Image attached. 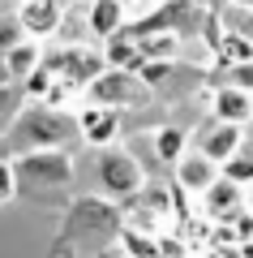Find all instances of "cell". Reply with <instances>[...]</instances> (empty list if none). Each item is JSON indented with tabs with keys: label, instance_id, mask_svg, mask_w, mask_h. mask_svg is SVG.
I'll return each instance as SVG.
<instances>
[{
	"label": "cell",
	"instance_id": "cell-1",
	"mask_svg": "<svg viewBox=\"0 0 253 258\" xmlns=\"http://www.w3.org/2000/svg\"><path fill=\"white\" fill-rule=\"evenodd\" d=\"M81 138V120L56 112L52 103H39V108L22 112L9 129V151H43V147H69Z\"/></svg>",
	"mask_w": 253,
	"mask_h": 258
},
{
	"label": "cell",
	"instance_id": "cell-2",
	"mask_svg": "<svg viewBox=\"0 0 253 258\" xmlns=\"http://www.w3.org/2000/svg\"><path fill=\"white\" fill-rule=\"evenodd\" d=\"M22 189H64L73 181V159L64 147H43V151H22L13 155Z\"/></svg>",
	"mask_w": 253,
	"mask_h": 258
},
{
	"label": "cell",
	"instance_id": "cell-3",
	"mask_svg": "<svg viewBox=\"0 0 253 258\" xmlns=\"http://www.w3.org/2000/svg\"><path fill=\"white\" fill-rule=\"evenodd\" d=\"M116 228H120L116 207L99 203V198H81V203H73L69 220H64V237L56 241V254H60V249H73L77 241H86V245H99V241L112 237Z\"/></svg>",
	"mask_w": 253,
	"mask_h": 258
},
{
	"label": "cell",
	"instance_id": "cell-4",
	"mask_svg": "<svg viewBox=\"0 0 253 258\" xmlns=\"http://www.w3.org/2000/svg\"><path fill=\"white\" fill-rule=\"evenodd\" d=\"M86 91L95 103H108V108H146L150 103V82L137 69H112L108 64Z\"/></svg>",
	"mask_w": 253,
	"mask_h": 258
},
{
	"label": "cell",
	"instance_id": "cell-5",
	"mask_svg": "<svg viewBox=\"0 0 253 258\" xmlns=\"http://www.w3.org/2000/svg\"><path fill=\"white\" fill-rule=\"evenodd\" d=\"M43 64L52 69V78H60V82H69V86H91L95 78L108 69V56L95 52V47H64V52L43 56Z\"/></svg>",
	"mask_w": 253,
	"mask_h": 258
},
{
	"label": "cell",
	"instance_id": "cell-6",
	"mask_svg": "<svg viewBox=\"0 0 253 258\" xmlns=\"http://www.w3.org/2000/svg\"><path fill=\"white\" fill-rule=\"evenodd\" d=\"M99 181H103L108 194H137L142 168H137V159L125 155V151H103L99 155Z\"/></svg>",
	"mask_w": 253,
	"mask_h": 258
},
{
	"label": "cell",
	"instance_id": "cell-7",
	"mask_svg": "<svg viewBox=\"0 0 253 258\" xmlns=\"http://www.w3.org/2000/svg\"><path fill=\"white\" fill-rule=\"evenodd\" d=\"M60 18H64V0H18V22L30 39L56 35Z\"/></svg>",
	"mask_w": 253,
	"mask_h": 258
},
{
	"label": "cell",
	"instance_id": "cell-8",
	"mask_svg": "<svg viewBox=\"0 0 253 258\" xmlns=\"http://www.w3.org/2000/svg\"><path fill=\"white\" fill-rule=\"evenodd\" d=\"M219 176H223V164H219V159H210V155H202V151H193V155H181V159H176V181H181V189L206 194Z\"/></svg>",
	"mask_w": 253,
	"mask_h": 258
},
{
	"label": "cell",
	"instance_id": "cell-9",
	"mask_svg": "<svg viewBox=\"0 0 253 258\" xmlns=\"http://www.w3.org/2000/svg\"><path fill=\"white\" fill-rule=\"evenodd\" d=\"M81 138L91 142V147H112L116 142V134H120V116H116V108H108V103H95L91 99V108L81 112Z\"/></svg>",
	"mask_w": 253,
	"mask_h": 258
},
{
	"label": "cell",
	"instance_id": "cell-10",
	"mask_svg": "<svg viewBox=\"0 0 253 258\" xmlns=\"http://www.w3.org/2000/svg\"><path fill=\"white\" fill-rule=\"evenodd\" d=\"M137 39V52H142V60H172L176 47H181V35L167 26H150V22H137V26H129Z\"/></svg>",
	"mask_w": 253,
	"mask_h": 258
},
{
	"label": "cell",
	"instance_id": "cell-11",
	"mask_svg": "<svg viewBox=\"0 0 253 258\" xmlns=\"http://www.w3.org/2000/svg\"><path fill=\"white\" fill-rule=\"evenodd\" d=\"M236 147H240V125H236V120H219L215 116V129L198 134V151H202V155H210V159H219V164L232 159Z\"/></svg>",
	"mask_w": 253,
	"mask_h": 258
},
{
	"label": "cell",
	"instance_id": "cell-12",
	"mask_svg": "<svg viewBox=\"0 0 253 258\" xmlns=\"http://www.w3.org/2000/svg\"><path fill=\"white\" fill-rule=\"evenodd\" d=\"M202 198H206V211L215 215V220H236V215H240V203H244L240 185H236L232 176H219Z\"/></svg>",
	"mask_w": 253,
	"mask_h": 258
},
{
	"label": "cell",
	"instance_id": "cell-13",
	"mask_svg": "<svg viewBox=\"0 0 253 258\" xmlns=\"http://www.w3.org/2000/svg\"><path fill=\"white\" fill-rule=\"evenodd\" d=\"M39 64H43V52H39V43L35 39H22V43H13V47H5V74L13 78V82H26L30 74H35Z\"/></svg>",
	"mask_w": 253,
	"mask_h": 258
},
{
	"label": "cell",
	"instance_id": "cell-14",
	"mask_svg": "<svg viewBox=\"0 0 253 258\" xmlns=\"http://www.w3.org/2000/svg\"><path fill=\"white\" fill-rule=\"evenodd\" d=\"M103 56H108V64L112 69H142V52H137V39H133V30L129 26H120L112 39H103Z\"/></svg>",
	"mask_w": 253,
	"mask_h": 258
},
{
	"label": "cell",
	"instance_id": "cell-15",
	"mask_svg": "<svg viewBox=\"0 0 253 258\" xmlns=\"http://www.w3.org/2000/svg\"><path fill=\"white\" fill-rule=\"evenodd\" d=\"M215 116H219V120H236V125L253 120V99H249V91H240V86H219V91H215Z\"/></svg>",
	"mask_w": 253,
	"mask_h": 258
},
{
	"label": "cell",
	"instance_id": "cell-16",
	"mask_svg": "<svg viewBox=\"0 0 253 258\" xmlns=\"http://www.w3.org/2000/svg\"><path fill=\"white\" fill-rule=\"evenodd\" d=\"M86 22H91V30L99 39H112L120 26H125V5H120V0H91Z\"/></svg>",
	"mask_w": 253,
	"mask_h": 258
},
{
	"label": "cell",
	"instance_id": "cell-17",
	"mask_svg": "<svg viewBox=\"0 0 253 258\" xmlns=\"http://www.w3.org/2000/svg\"><path fill=\"white\" fill-rule=\"evenodd\" d=\"M215 56L227 64V69H232V64H244V60H253V39L236 35V30H223L219 43H215Z\"/></svg>",
	"mask_w": 253,
	"mask_h": 258
},
{
	"label": "cell",
	"instance_id": "cell-18",
	"mask_svg": "<svg viewBox=\"0 0 253 258\" xmlns=\"http://www.w3.org/2000/svg\"><path fill=\"white\" fill-rule=\"evenodd\" d=\"M22 91H26V86H18V82H0V134H9L13 120H18V112H22Z\"/></svg>",
	"mask_w": 253,
	"mask_h": 258
},
{
	"label": "cell",
	"instance_id": "cell-19",
	"mask_svg": "<svg viewBox=\"0 0 253 258\" xmlns=\"http://www.w3.org/2000/svg\"><path fill=\"white\" fill-rule=\"evenodd\" d=\"M223 30H236V35L253 39V9H249V5L227 0V5H223Z\"/></svg>",
	"mask_w": 253,
	"mask_h": 258
},
{
	"label": "cell",
	"instance_id": "cell-20",
	"mask_svg": "<svg viewBox=\"0 0 253 258\" xmlns=\"http://www.w3.org/2000/svg\"><path fill=\"white\" fill-rule=\"evenodd\" d=\"M154 147H159V159H181L185 155V129L167 125L159 138H154Z\"/></svg>",
	"mask_w": 253,
	"mask_h": 258
},
{
	"label": "cell",
	"instance_id": "cell-21",
	"mask_svg": "<svg viewBox=\"0 0 253 258\" xmlns=\"http://www.w3.org/2000/svg\"><path fill=\"white\" fill-rule=\"evenodd\" d=\"M223 176H232L236 185H249V181H253V155H232V159H223Z\"/></svg>",
	"mask_w": 253,
	"mask_h": 258
},
{
	"label": "cell",
	"instance_id": "cell-22",
	"mask_svg": "<svg viewBox=\"0 0 253 258\" xmlns=\"http://www.w3.org/2000/svg\"><path fill=\"white\" fill-rule=\"evenodd\" d=\"M18 172H13V159H0V203H9V198H18Z\"/></svg>",
	"mask_w": 253,
	"mask_h": 258
},
{
	"label": "cell",
	"instance_id": "cell-23",
	"mask_svg": "<svg viewBox=\"0 0 253 258\" xmlns=\"http://www.w3.org/2000/svg\"><path fill=\"white\" fill-rule=\"evenodd\" d=\"M232 86H240V91H253V60L232 64Z\"/></svg>",
	"mask_w": 253,
	"mask_h": 258
},
{
	"label": "cell",
	"instance_id": "cell-24",
	"mask_svg": "<svg viewBox=\"0 0 253 258\" xmlns=\"http://www.w3.org/2000/svg\"><path fill=\"white\" fill-rule=\"evenodd\" d=\"M236 5H249V9H253V0H236Z\"/></svg>",
	"mask_w": 253,
	"mask_h": 258
},
{
	"label": "cell",
	"instance_id": "cell-25",
	"mask_svg": "<svg viewBox=\"0 0 253 258\" xmlns=\"http://www.w3.org/2000/svg\"><path fill=\"white\" fill-rule=\"evenodd\" d=\"M154 5H163V0H154Z\"/></svg>",
	"mask_w": 253,
	"mask_h": 258
},
{
	"label": "cell",
	"instance_id": "cell-26",
	"mask_svg": "<svg viewBox=\"0 0 253 258\" xmlns=\"http://www.w3.org/2000/svg\"><path fill=\"white\" fill-rule=\"evenodd\" d=\"M249 99H253V91H249Z\"/></svg>",
	"mask_w": 253,
	"mask_h": 258
}]
</instances>
